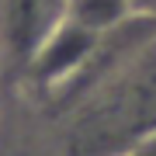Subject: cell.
<instances>
[{"label": "cell", "mask_w": 156, "mask_h": 156, "mask_svg": "<svg viewBox=\"0 0 156 156\" xmlns=\"http://www.w3.org/2000/svg\"><path fill=\"white\" fill-rule=\"evenodd\" d=\"M62 156H128L156 132V38L62 108Z\"/></svg>", "instance_id": "cell-1"}, {"label": "cell", "mask_w": 156, "mask_h": 156, "mask_svg": "<svg viewBox=\"0 0 156 156\" xmlns=\"http://www.w3.org/2000/svg\"><path fill=\"white\" fill-rule=\"evenodd\" d=\"M97 42H101V35L80 28V24H73V21H62L59 28L35 49V56L28 59V66H24L31 87H38L45 97L59 101L80 80V73L87 69Z\"/></svg>", "instance_id": "cell-2"}, {"label": "cell", "mask_w": 156, "mask_h": 156, "mask_svg": "<svg viewBox=\"0 0 156 156\" xmlns=\"http://www.w3.org/2000/svg\"><path fill=\"white\" fill-rule=\"evenodd\" d=\"M66 21V0H0V45L28 66L35 49Z\"/></svg>", "instance_id": "cell-3"}, {"label": "cell", "mask_w": 156, "mask_h": 156, "mask_svg": "<svg viewBox=\"0 0 156 156\" xmlns=\"http://www.w3.org/2000/svg\"><path fill=\"white\" fill-rule=\"evenodd\" d=\"M132 17L135 14L128 7V0H66V21L80 24L94 35H108L128 24Z\"/></svg>", "instance_id": "cell-4"}, {"label": "cell", "mask_w": 156, "mask_h": 156, "mask_svg": "<svg viewBox=\"0 0 156 156\" xmlns=\"http://www.w3.org/2000/svg\"><path fill=\"white\" fill-rule=\"evenodd\" d=\"M128 7H132L135 17H149V21H156V0H128Z\"/></svg>", "instance_id": "cell-5"}, {"label": "cell", "mask_w": 156, "mask_h": 156, "mask_svg": "<svg viewBox=\"0 0 156 156\" xmlns=\"http://www.w3.org/2000/svg\"><path fill=\"white\" fill-rule=\"evenodd\" d=\"M128 156H156V132H153L149 139H146V142L139 146V149H132Z\"/></svg>", "instance_id": "cell-6"}]
</instances>
